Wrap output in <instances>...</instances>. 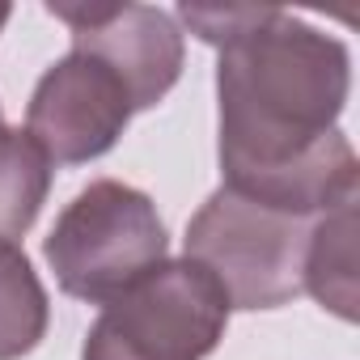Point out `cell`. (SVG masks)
<instances>
[{"label":"cell","instance_id":"obj_1","mask_svg":"<svg viewBox=\"0 0 360 360\" xmlns=\"http://www.w3.org/2000/svg\"><path fill=\"white\" fill-rule=\"evenodd\" d=\"M347 89L352 60L339 39L284 9L242 5L217 60L225 187L309 221L356 200L360 165L335 127Z\"/></svg>","mask_w":360,"mask_h":360},{"label":"cell","instance_id":"obj_9","mask_svg":"<svg viewBox=\"0 0 360 360\" xmlns=\"http://www.w3.org/2000/svg\"><path fill=\"white\" fill-rule=\"evenodd\" d=\"M47 288L18 242H0V360L30 356L47 335Z\"/></svg>","mask_w":360,"mask_h":360},{"label":"cell","instance_id":"obj_4","mask_svg":"<svg viewBox=\"0 0 360 360\" xmlns=\"http://www.w3.org/2000/svg\"><path fill=\"white\" fill-rule=\"evenodd\" d=\"M229 326L225 288L191 259H165L102 305L81 360H204Z\"/></svg>","mask_w":360,"mask_h":360},{"label":"cell","instance_id":"obj_3","mask_svg":"<svg viewBox=\"0 0 360 360\" xmlns=\"http://www.w3.org/2000/svg\"><path fill=\"white\" fill-rule=\"evenodd\" d=\"M314 221L221 187L187 225V259L225 288L229 309H276L305 292L301 271Z\"/></svg>","mask_w":360,"mask_h":360},{"label":"cell","instance_id":"obj_10","mask_svg":"<svg viewBox=\"0 0 360 360\" xmlns=\"http://www.w3.org/2000/svg\"><path fill=\"white\" fill-rule=\"evenodd\" d=\"M9 18H13V9H9V5H0V30H5V22H9Z\"/></svg>","mask_w":360,"mask_h":360},{"label":"cell","instance_id":"obj_6","mask_svg":"<svg viewBox=\"0 0 360 360\" xmlns=\"http://www.w3.org/2000/svg\"><path fill=\"white\" fill-rule=\"evenodd\" d=\"M72 30V51L102 60L127 89L131 110L157 106L183 72V30L153 5H47Z\"/></svg>","mask_w":360,"mask_h":360},{"label":"cell","instance_id":"obj_8","mask_svg":"<svg viewBox=\"0 0 360 360\" xmlns=\"http://www.w3.org/2000/svg\"><path fill=\"white\" fill-rule=\"evenodd\" d=\"M51 191V161L22 131L0 123V242H18L43 212Z\"/></svg>","mask_w":360,"mask_h":360},{"label":"cell","instance_id":"obj_5","mask_svg":"<svg viewBox=\"0 0 360 360\" xmlns=\"http://www.w3.org/2000/svg\"><path fill=\"white\" fill-rule=\"evenodd\" d=\"M131 115L136 110L123 81L102 60L68 51L34 85L26 106V136L47 153V161L81 165L110 153Z\"/></svg>","mask_w":360,"mask_h":360},{"label":"cell","instance_id":"obj_2","mask_svg":"<svg viewBox=\"0 0 360 360\" xmlns=\"http://www.w3.org/2000/svg\"><path fill=\"white\" fill-rule=\"evenodd\" d=\"M165 225L157 204L115 178L89 183L51 225L43 255L56 284L89 305H110L157 263H165Z\"/></svg>","mask_w":360,"mask_h":360},{"label":"cell","instance_id":"obj_7","mask_svg":"<svg viewBox=\"0 0 360 360\" xmlns=\"http://www.w3.org/2000/svg\"><path fill=\"white\" fill-rule=\"evenodd\" d=\"M301 288L343 322H356V200L322 212L309 229Z\"/></svg>","mask_w":360,"mask_h":360}]
</instances>
